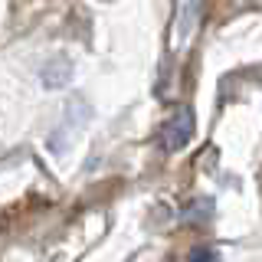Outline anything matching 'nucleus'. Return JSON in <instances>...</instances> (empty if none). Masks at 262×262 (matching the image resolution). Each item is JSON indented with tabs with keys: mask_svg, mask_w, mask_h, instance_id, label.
Masks as SVG:
<instances>
[{
	"mask_svg": "<svg viewBox=\"0 0 262 262\" xmlns=\"http://www.w3.org/2000/svg\"><path fill=\"white\" fill-rule=\"evenodd\" d=\"M187 262H216V252L213 249H193L190 256H187Z\"/></svg>",
	"mask_w": 262,
	"mask_h": 262,
	"instance_id": "f03ea898",
	"label": "nucleus"
},
{
	"mask_svg": "<svg viewBox=\"0 0 262 262\" xmlns=\"http://www.w3.org/2000/svg\"><path fill=\"white\" fill-rule=\"evenodd\" d=\"M190 138H193V112L190 108H180V112H174L167 121H164L161 141H164L167 151H180Z\"/></svg>",
	"mask_w": 262,
	"mask_h": 262,
	"instance_id": "f257e3e1",
	"label": "nucleus"
}]
</instances>
